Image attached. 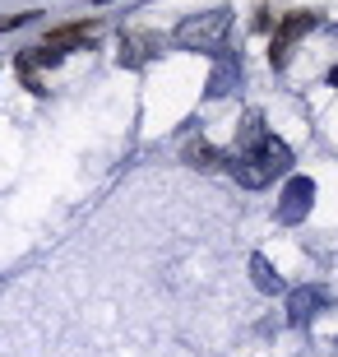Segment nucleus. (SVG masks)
Here are the masks:
<instances>
[{
  "label": "nucleus",
  "instance_id": "0eeeda50",
  "mask_svg": "<svg viewBox=\"0 0 338 357\" xmlns=\"http://www.w3.org/2000/svg\"><path fill=\"white\" fill-rule=\"evenodd\" d=\"M320 306H325V297H320V292H297V297H292V325H306Z\"/></svg>",
  "mask_w": 338,
  "mask_h": 357
},
{
  "label": "nucleus",
  "instance_id": "1a4fd4ad",
  "mask_svg": "<svg viewBox=\"0 0 338 357\" xmlns=\"http://www.w3.org/2000/svg\"><path fill=\"white\" fill-rule=\"evenodd\" d=\"M250 269H255V283H260L264 292H278V288H283V278L269 269V260H264V255H250Z\"/></svg>",
  "mask_w": 338,
  "mask_h": 357
},
{
  "label": "nucleus",
  "instance_id": "423d86ee",
  "mask_svg": "<svg viewBox=\"0 0 338 357\" xmlns=\"http://www.w3.org/2000/svg\"><path fill=\"white\" fill-rule=\"evenodd\" d=\"M311 199H315V185L306 181V176H297V181L287 185V195H283V209H278V213H283V223H297L301 213L311 209Z\"/></svg>",
  "mask_w": 338,
  "mask_h": 357
},
{
  "label": "nucleus",
  "instance_id": "f03ea898",
  "mask_svg": "<svg viewBox=\"0 0 338 357\" xmlns=\"http://www.w3.org/2000/svg\"><path fill=\"white\" fill-rule=\"evenodd\" d=\"M320 24V14L315 10H292L278 19V28H273V42H269V61L273 66H287V56H292V47H297L311 28Z\"/></svg>",
  "mask_w": 338,
  "mask_h": 357
},
{
  "label": "nucleus",
  "instance_id": "39448f33",
  "mask_svg": "<svg viewBox=\"0 0 338 357\" xmlns=\"http://www.w3.org/2000/svg\"><path fill=\"white\" fill-rule=\"evenodd\" d=\"M153 52H162V38L158 33H125L121 38V66H144Z\"/></svg>",
  "mask_w": 338,
  "mask_h": 357
},
{
  "label": "nucleus",
  "instance_id": "7ed1b4c3",
  "mask_svg": "<svg viewBox=\"0 0 338 357\" xmlns=\"http://www.w3.org/2000/svg\"><path fill=\"white\" fill-rule=\"evenodd\" d=\"M222 33H227V10H213V14H204V19H185V24L176 28V42H181V47H195V52H218Z\"/></svg>",
  "mask_w": 338,
  "mask_h": 357
},
{
  "label": "nucleus",
  "instance_id": "f257e3e1",
  "mask_svg": "<svg viewBox=\"0 0 338 357\" xmlns=\"http://www.w3.org/2000/svg\"><path fill=\"white\" fill-rule=\"evenodd\" d=\"M250 135H255V144H250L246 153L227 158V162H232V176L241 185H264V181H273L278 172H287V167H292V153H287L283 139L260 135V130H250Z\"/></svg>",
  "mask_w": 338,
  "mask_h": 357
},
{
  "label": "nucleus",
  "instance_id": "9d476101",
  "mask_svg": "<svg viewBox=\"0 0 338 357\" xmlns=\"http://www.w3.org/2000/svg\"><path fill=\"white\" fill-rule=\"evenodd\" d=\"M33 14H38V10H28V14H5V19H0V33H5V28H19V24H28Z\"/></svg>",
  "mask_w": 338,
  "mask_h": 357
},
{
  "label": "nucleus",
  "instance_id": "9b49d317",
  "mask_svg": "<svg viewBox=\"0 0 338 357\" xmlns=\"http://www.w3.org/2000/svg\"><path fill=\"white\" fill-rule=\"evenodd\" d=\"M329 84H334V89H338V66H334V70H329Z\"/></svg>",
  "mask_w": 338,
  "mask_h": 357
},
{
  "label": "nucleus",
  "instance_id": "6e6552de",
  "mask_svg": "<svg viewBox=\"0 0 338 357\" xmlns=\"http://www.w3.org/2000/svg\"><path fill=\"white\" fill-rule=\"evenodd\" d=\"M185 162H190V167H218V162H227V158H222L213 144H204V139H199V144L185 149Z\"/></svg>",
  "mask_w": 338,
  "mask_h": 357
},
{
  "label": "nucleus",
  "instance_id": "20e7f679",
  "mask_svg": "<svg viewBox=\"0 0 338 357\" xmlns=\"http://www.w3.org/2000/svg\"><path fill=\"white\" fill-rule=\"evenodd\" d=\"M98 19H79V24H61V28H52V33H47V42H42V47H47V52H56V56H66V52H75V47H84V42H93L98 38Z\"/></svg>",
  "mask_w": 338,
  "mask_h": 357
}]
</instances>
